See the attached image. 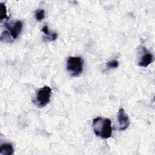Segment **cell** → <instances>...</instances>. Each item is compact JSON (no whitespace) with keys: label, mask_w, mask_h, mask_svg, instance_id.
Masks as SVG:
<instances>
[{"label":"cell","mask_w":155,"mask_h":155,"mask_svg":"<svg viewBox=\"0 0 155 155\" xmlns=\"http://www.w3.org/2000/svg\"><path fill=\"white\" fill-rule=\"evenodd\" d=\"M92 127L94 134L101 138L107 139L112 136L111 121L108 118L101 117L94 118L93 119Z\"/></svg>","instance_id":"cell-1"},{"label":"cell","mask_w":155,"mask_h":155,"mask_svg":"<svg viewBox=\"0 0 155 155\" xmlns=\"http://www.w3.org/2000/svg\"><path fill=\"white\" fill-rule=\"evenodd\" d=\"M66 68L71 76H79L83 71L84 61L80 56H70L67 60Z\"/></svg>","instance_id":"cell-2"},{"label":"cell","mask_w":155,"mask_h":155,"mask_svg":"<svg viewBox=\"0 0 155 155\" xmlns=\"http://www.w3.org/2000/svg\"><path fill=\"white\" fill-rule=\"evenodd\" d=\"M51 94V88L45 85L38 89L33 103L38 107H45L50 102Z\"/></svg>","instance_id":"cell-3"},{"label":"cell","mask_w":155,"mask_h":155,"mask_svg":"<svg viewBox=\"0 0 155 155\" xmlns=\"http://www.w3.org/2000/svg\"><path fill=\"white\" fill-rule=\"evenodd\" d=\"M4 26L14 40L16 39L21 33L23 27V23L21 21L18 20L13 24L5 23Z\"/></svg>","instance_id":"cell-4"},{"label":"cell","mask_w":155,"mask_h":155,"mask_svg":"<svg viewBox=\"0 0 155 155\" xmlns=\"http://www.w3.org/2000/svg\"><path fill=\"white\" fill-rule=\"evenodd\" d=\"M141 56L138 62V65L142 67H147L153 61V56L145 47H141Z\"/></svg>","instance_id":"cell-5"},{"label":"cell","mask_w":155,"mask_h":155,"mask_svg":"<svg viewBox=\"0 0 155 155\" xmlns=\"http://www.w3.org/2000/svg\"><path fill=\"white\" fill-rule=\"evenodd\" d=\"M117 120L119 123V130L124 131L126 130L130 125V121L128 114L125 113L123 108H120L117 113Z\"/></svg>","instance_id":"cell-6"},{"label":"cell","mask_w":155,"mask_h":155,"mask_svg":"<svg viewBox=\"0 0 155 155\" xmlns=\"http://www.w3.org/2000/svg\"><path fill=\"white\" fill-rule=\"evenodd\" d=\"M41 31L45 34V36L44 37V39L48 41H53L57 39L58 37V34L56 32H51L48 28V26L45 25L44 26Z\"/></svg>","instance_id":"cell-7"},{"label":"cell","mask_w":155,"mask_h":155,"mask_svg":"<svg viewBox=\"0 0 155 155\" xmlns=\"http://www.w3.org/2000/svg\"><path fill=\"white\" fill-rule=\"evenodd\" d=\"M14 153V148L12 143H4L0 147V154L1 155H12Z\"/></svg>","instance_id":"cell-8"},{"label":"cell","mask_w":155,"mask_h":155,"mask_svg":"<svg viewBox=\"0 0 155 155\" xmlns=\"http://www.w3.org/2000/svg\"><path fill=\"white\" fill-rule=\"evenodd\" d=\"M1 41L4 42H12L13 39L7 30L4 31L1 35Z\"/></svg>","instance_id":"cell-9"},{"label":"cell","mask_w":155,"mask_h":155,"mask_svg":"<svg viewBox=\"0 0 155 155\" xmlns=\"http://www.w3.org/2000/svg\"><path fill=\"white\" fill-rule=\"evenodd\" d=\"M0 5H1V21L2 22V20L5 19H8V17L7 16V7L2 2H1Z\"/></svg>","instance_id":"cell-10"},{"label":"cell","mask_w":155,"mask_h":155,"mask_svg":"<svg viewBox=\"0 0 155 155\" xmlns=\"http://www.w3.org/2000/svg\"><path fill=\"white\" fill-rule=\"evenodd\" d=\"M45 17V11L43 9H38L35 12V18L38 21H42Z\"/></svg>","instance_id":"cell-11"},{"label":"cell","mask_w":155,"mask_h":155,"mask_svg":"<svg viewBox=\"0 0 155 155\" xmlns=\"http://www.w3.org/2000/svg\"><path fill=\"white\" fill-rule=\"evenodd\" d=\"M119 61L116 59H113L111 61H108V62H107L106 64V67L108 69H111V68H116L119 66Z\"/></svg>","instance_id":"cell-12"}]
</instances>
